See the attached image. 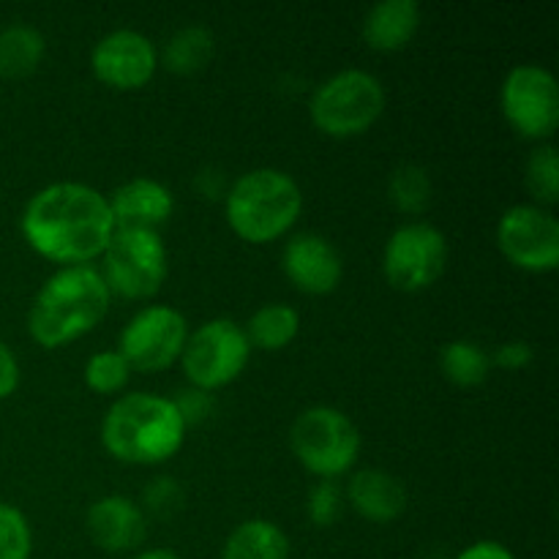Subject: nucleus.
Masks as SVG:
<instances>
[{
  "instance_id": "1a4fd4ad",
  "label": "nucleus",
  "mask_w": 559,
  "mask_h": 559,
  "mask_svg": "<svg viewBox=\"0 0 559 559\" xmlns=\"http://www.w3.org/2000/svg\"><path fill=\"white\" fill-rule=\"evenodd\" d=\"M500 109L513 131L535 145L549 142L559 129V82L538 63H519L500 87Z\"/></svg>"
},
{
  "instance_id": "39448f33",
  "label": "nucleus",
  "mask_w": 559,
  "mask_h": 559,
  "mask_svg": "<svg viewBox=\"0 0 559 559\" xmlns=\"http://www.w3.org/2000/svg\"><path fill=\"white\" fill-rule=\"evenodd\" d=\"M385 85L366 69H342L311 91L309 118L333 140L366 134L385 112Z\"/></svg>"
},
{
  "instance_id": "9b49d317",
  "label": "nucleus",
  "mask_w": 559,
  "mask_h": 559,
  "mask_svg": "<svg viewBox=\"0 0 559 559\" xmlns=\"http://www.w3.org/2000/svg\"><path fill=\"white\" fill-rule=\"evenodd\" d=\"M189 338V320L169 304H147L129 317L118 336V353L131 371H156L178 364Z\"/></svg>"
},
{
  "instance_id": "7c9ffc66",
  "label": "nucleus",
  "mask_w": 559,
  "mask_h": 559,
  "mask_svg": "<svg viewBox=\"0 0 559 559\" xmlns=\"http://www.w3.org/2000/svg\"><path fill=\"white\" fill-rule=\"evenodd\" d=\"M533 360H535L533 347H530L527 342H522V338L502 342L500 347L495 349V355H491V366H500V369L506 371H522L527 369Z\"/></svg>"
},
{
  "instance_id": "9d476101",
  "label": "nucleus",
  "mask_w": 559,
  "mask_h": 559,
  "mask_svg": "<svg viewBox=\"0 0 559 559\" xmlns=\"http://www.w3.org/2000/svg\"><path fill=\"white\" fill-rule=\"evenodd\" d=\"M448 265V238L429 222H404L382 246V273L399 293L435 287Z\"/></svg>"
},
{
  "instance_id": "a211bd4d",
  "label": "nucleus",
  "mask_w": 559,
  "mask_h": 559,
  "mask_svg": "<svg viewBox=\"0 0 559 559\" xmlns=\"http://www.w3.org/2000/svg\"><path fill=\"white\" fill-rule=\"evenodd\" d=\"M420 27L418 0H380L371 5L360 25V36L374 52H399Z\"/></svg>"
},
{
  "instance_id": "5701e85b",
  "label": "nucleus",
  "mask_w": 559,
  "mask_h": 559,
  "mask_svg": "<svg viewBox=\"0 0 559 559\" xmlns=\"http://www.w3.org/2000/svg\"><path fill=\"white\" fill-rule=\"evenodd\" d=\"M440 371L453 385L475 388L489 377L491 355L480 344L469 342V338H456V342L442 344Z\"/></svg>"
},
{
  "instance_id": "aec40b11",
  "label": "nucleus",
  "mask_w": 559,
  "mask_h": 559,
  "mask_svg": "<svg viewBox=\"0 0 559 559\" xmlns=\"http://www.w3.org/2000/svg\"><path fill=\"white\" fill-rule=\"evenodd\" d=\"M47 55V38L27 22H11L0 27V76L20 80L33 74Z\"/></svg>"
},
{
  "instance_id": "dca6fc26",
  "label": "nucleus",
  "mask_w": 559,
  "mask_h": 559,
  "mask_svg": "<svg viewBox=\"0 0 559 559\" xmlns=\"http://www.w3.org/2000/svg\"><path fill=\"white\" fill-rule=\"evenodd\" d=\"M118 229H156L167 224L175 213V194L167 183L147 175L120 183L112 194H107Z\"/></svg>"
},
{
  "instance_id": "423d86ee",
  "label": "nucleus",
  "mask_w": 559,
  "mask_h": 559,
  "mask_svg": "<svg viewBox=\"0 0 559 559\" xmlns=\"http://www.w3.org/2000/svg\"><path fill=\"white\" fill-rule=\"evenodd\" d=\"M360 440L358 426L347 413L328 404L304 409L289 426V451L300 467L320 480H336L358 464Z\"/></svg>"
},
{
  "instance_id": "473e14b6",
  "label": "nucleus",
  "mask_w": 559,
  "mask_h": 559,
  "mask_svg": "<svg viewBox=\"0 0 559 559\" xmlns=\"http://www.w3.org/2000/svg\"><path fill=\"white\" fill-rule=\"evenodd\" d=\"M456 559H516V555L500 540H475V544L464 546Z\"/></svg>"
},
{
  "instance_id": "0eeeda50",
  "label": "nucleus",
  "mask_w": 559,
  "mask_h": 559,
  "mask_svg": "<svg viewBox=\"0 0 559 559\" xmlns=\"http://www.w3.org/2000/svg\"><path fill=\"white\" fill-rule=\"evenodd\" d=\"M102 273L109 295L147 300L169 276V251L156 229H115L102 254Z\"/></svg>"
},
{
  "instance_id": "72a5a7b5",
  "label": "nucleus",
  "mask_w": 559,
  "mask_h": 559,
  "mask_svg": "<svg viewBox=\"0 0 559 559\" xmlns=\"http://www.w3.org/2000/svg\"><path fill=\"white\" fill-rule=\"evenodd\" d=\"M126 559H183V557L173 549H164V546H153V549L134 551V555H129Z\"/></svg>"
},
{
  "instance_id": "4468645a",
  "label": "nucleus",
  "mask_w": 559,
  "mask_h": 559,
  "mask_svg": "<svg viewBox=\"0 0 559 559\" xmlns=\"http://www.w3.org/2000/svg\"><path fill=\"white\" fill-rule=\"evenodd\" d=\"M282 271L298 293L331 295L342 284L344 262L320 233H293L282 249Z\"/></svg>"
},
{
  "instance_id": "2eb2a0df",
  "label": "nucleus",
  "mask_w": 559,
  "mask_h": 559,
  "mask_svg": "<svg viewBox=\"0 0 559 559\" xmlns=\"http://www.w3.org/2000/svg\"><path fill=\"white\" fill-rule=\"evenodd\" d=\"M85 533L107 555H134L147 538V513L123 495H107L85 513Z\"/></svg>"
},
{
  "instance_id": "ddd939ff",
  "label": "nucleus",
  "mask_w": 559,
  "mask_h": 559,
  "mask_svg": "<svg viewBox=\"0 0 559 559\" xmlns=\"http://www.w3.org/2000/svg\"><path fill=\"white\" fill-rule=\"evenodd\" d=\"M158 69V47L134 27L104 33L91 49V71L102 85L115 91H136L153 80Z\"/></svg>"
},
{
  "instance_id": "f8f14e48",
  "label": "nucleus",
  "mask_w": 559,
  "mask_h": 559,
  "mask_svg": "<svg viewBox=\"0 0 559 559\" xmlns=\"http://www.w3.org/2000/svg\"><path fill=\"white\" fill-rule=\"evenodd\" d=\"M497 249L519 271L551 273L559 265V222L535 202L511 205L495 229Z\"/></svg>"
},
{
  "instance_id": "a878e982",
  "label": "nucleus",
  "mask_w": 559,
  "mask_h": 559,
  "mask_svg": "<svg viewBox=\"0 0 559 559\" xmlns=\"http://www.w3.org/2000/svg\"><path fill=\"white\" fill-rule=\"evenodd\" d=\"M129 377L131 366L126 364L118 349H98L85 360V369H82L85 385L93 393H102V396H112V393L123 391L129 385Z\"/></svg>"
},
{
  "instance_id": "6ab92c4d",
  "label": "nucleus",
  "mask_w": 559,
  "mask_h": 559,
  "mask_svg": "<svg viewBox=\"0 0 559 559\" xmlns=\"http://www.w3.org/2000/svg\"><path fill=\"white\" fill-rule=\"evenodd\" d=\"M222 559H289V538L271 519H246L224 540Z\"/></svg>"
},
{
  "instance_id": "4be33fe9",
  "label": "nucleus",
  "mask_w": 559,
  "mask_h": 559,
  "mask_svg": "<svg viewBox=\"0 0 559 559\" xmlns=\"http://www.w3.org/2000/svg\"><path fill=\"white\" fill-rule=\"evenodd\" d=\"M246 336H249L251 349H262V353H278V349L289 347L300 333V314L295 306L289 304H262L249 322L243 325Z\"/></svg>"
},
{
  "instance_id": "f257e3e1",
  "label": "nucleus",
  "mask_w": 559,
  "mask_h": 559,
  "mask_svg": "<svg viewBox=\"0 0 559 559\" xmlns=\"http://www.w3.org/2000/svg\"><path fill=\"white\" fill-rule=\"evenodd\" d=\"M107 194L80 180H58L25 202L20 233L25 243L58 267L93 265L115 235Z\"/></svg>"
},
{
  "instance_id": "cd10ccee",
  "label": "nucleus",
  "mask_w": 559,
  "mask_h": 559,
  "mask_svg": "<svg viewBox=\"0 0 559 559\" xmlns=\"http://www.w3.org/2000/svg\"><path fill=\"white\" fill-rule=\"evenodd\" d=\"M342 489L336 486V480H317L309 491L306 511H309L311 524H317V527H331L338 519V513H342Z\"/></svg>"
},
{
  "instance_id": "7ed1b4c3",
  "label": "nucleus",
  "mask_w": 559,
  "mask_h": 559,
  "mask_svg": "<svg viewBox=\"0 0 559 559\" xmlns=\"http://www.w3.org/2000/svg\"><path fill=\"white\" fill-rule=\"evenodd\" d=\"M189 426L169 396L123 393L102 418V445L112 459L134 467H156L183 448Z\"/></svg>"
},
{
  "instance_id": "bb28decb",
  "label": "nucleus",
  "mask_w": 559,
  "mask_h": 559,
  "mask_svg": "<svg viewBox=\"0 0 559 559\" xmlns=\"http://www.w3.org/2000/svg\"><path fill=\"white\" fill-rule=\"evenodd\" d=\"M33 530L25 513L11 502H0V559H31Z\"/></svg>"
},
{
  "instance_id": "c756f323",
  "label": "nucleus",
  "mask_w": 559,
  "mask_h": 559,
  "mask_svg": "<svg viewBox=\"0 0 559 559\" xmlns=\"http://www.w3.org/2000/svg\"><path fill=\"white\" fill-rule=\"evenodd\" d=\"M173 402L186 426L202 424L213 413V393L200 391V388H183V391H178V396H173Z\"/></svg>"
},
{
  "instance_id": "f03ea898",
  "label": "nucleus",
  "mask_w": 559,
  "mask_h": 559,
  "mask_svg": "<svg viewBox=\"0 0 559 559\" xmlns=\"http://www.w3.org/2000/svg\"><path fill=\"white\" fill-rule=\"evenodd\" d=\"M112 306L96 265L58 267L33 295L27 333L44 349H58L102 325Z\"/></svg>"
},
{
  "instance_id": "b1692460",
  "label": "nucleus",
  "mask_w": 559,
  "mask_h": 559,
  "mask_svg": "<svg viewBox=\"0 0 559 559\" xmlns=\"http://www.w3.org/2000/svg\"><path fill=\"white\" fill-rule=\"evenodd\" d=\"M388 197L396 211L407 216H420L431 205V178L429 169L420 164H402L388 178Z\"/></svg>"
},
{
  "instance_id": "393cba45",
  "label": "nucleus",
  "mask_w": 559,
  "mask_h": 559,
  "mask_svg": "<svg viewBox=\"0 0 559 559\" xmlns=\"http://www.w3.org/2000/svg\"><path fill=\"white\" fill-rule=\"evenodd\" d=\"M524 183L535 197V205L551 207L559 200V158L551 142H540L530 151L524 164Z\"/></svg>"
},
{
  "instance_id": "f3484780",
  "label": "nucleus",
  "mask_w": 559,
  "mask_h": 559,
  "mask_svg": "<svg viewBox=\"0 0 559 559\" xmlns=\"http://www.w3.org/2000/svg\"><path fill=\"white\" fill-rule=\"evenodd\" d=\"M344 500L360 519L371 524H391L407 511V489L385 469H358L349 475Z\"/></svg>"
},
{
  "instance_id": "412c9836",
  "label": "nucleus",
  "mask_w": 559,
  "mask_h": 559,
  "mask_svg": "<svg viewBox=\"0 0 559 559\" xmlns=\"http://www.w3.org/2000/svg\"><path fill=\"white\" fill-rule=\"evenodd\" d=\"M216 52V38L205 25H183L158 49V66L180 76L205 69Z\"/></svg>"
},
{
  "instance_id": "6e6552de",
  "label": "nucleus",
  "mask_w": 559,
  "mask_h": 559,
  "mask_svg": "<svg viewBox=\"0 0 559 559\" xmlns=\"http://www.w3.org/2000/svg\"><path fill=\"white\" fill-rule=\"evenodd\" d=\"M251 353L254 349L243 325L227 317H216L189 331L178 364L191 388L213 393L233 385L243 374Z\"/></svg>"
},
{
  "instance_id": "20e7f679",
  "label": "nucleus",
  "mask_w": 559,
  "mask_h": 559,
  "mask_svg": "<svg viewBox=\"0 0 559 559\" xmlns=\"http://www.w3.org/2000/svg\"><path fill=\"white\" fill-rule=\"evenodd\" d=\"M304 213V189L289 173L257 167L238 175L224 191V216L240 240L267 246L293 235Z\"/></svg>"
},
{
  "instance_id": "c85d7f7f",
  "label": "nucleus",
  "mask_w": 559,
  "mask_h": 559,
  "mask_svg": "<svg viewBox=\"0 0 559 559\" xmlns=\"http://www.w3.org/2000/svg\"><path fill=\"white\" fill-rule=\"evenodd\" d=\"M180 502H183V489L173 478H153L142 489L140 508L145 513H156V516H169L178 511Z\"/></svg>"
},
{
  "instance_id": "2f4dec72",
  "label": "nucleus",
  "mask_w": 559,
  "mask_h": 559,
  "mask_svg": "<svg viewBox=\"0 0 559 559\" xmlns=\"http://www.w3.org/2000/svg\"><path fill=\"white\" fill-rule=\"evenodd\" d=\"M20 380H22V369L14 349H11L5 342H0V402L14 396L16 388H20Z\"/></svg>"
}]
</instances>
